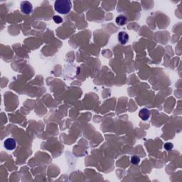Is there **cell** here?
Wrapping results in <instances>:
<instances>
[{
  "instance_id": "obj_1",
  "label": "cell",
  "mask_w": 182,
  "mask_h": 182,
  "mask_svg": "<svg viewBox=\"0 0 182 182\" xmlns=\"http://www.w3.org/2000/svg\"><path fill=\"white\" fill-rule=\"evenodd\" d=\"M72 8V3L68 0H57L54 4V9L61 14H66Z\"/></svg>"
},
{
  "instance_id": "obj_2",
  "label": "cell",
  "mask_w": 182,
  "mask_h": 182,
  "mask_svg": "<svg viewBox=\"0 0 182 182\" xmlns=\"http://www.w3.org/2000/svg\"><path fill=\"white\" fill-rule=\"evenodd\" d=\"M20 8H21V11L23 14H29L32 12L33 6L29 1H23L21 2V4H20Z\"/></svg>"
},
{
  "instance_id": "obj_3",
  "label": "cell",
  "mask_w": 182,
  "mask_h": 182,
  "mask_svg": "<svg viewBox=\"0 0 182 182\" xmlns=\"http://www.w3.org/2000/svg\"><path fill=\"white\" fill-rule=\"evenodd\" d=\"M4 145L7 150H14L16 146V140L13 138H8L4 141Z\"/></svg>"
},
{
  "instance_id": "obj_4",
  "label": "cell",
  "mask_w": 182,
  "mask_h": 182,
  "mask_svg": "<svg viewBox=\"0 0 182 182\" xmlns=\"http://www.w3.org/2000/svg\"><path fill=\"white\" fill-rule=\"evenodd\" d=\"M129 35L125 32H120L118 34V41L121 44H126L128 42Z\"/></svg>"
},
{
  "instance_id": "obj_5",
  "label": "cell",
  "mask_w": 182,
  "mask_h": 182,
  "mask_svg": "<svg viewBox=\"0 0 182 182\" xmlns=\"http://www.w3.org/2000/svg\"><path fill=\"white\" fill-rule=\"evenodd\" d=\"M139 117L144 121L147 120L150 117V111L147 108H143L139 111Z\"/></svg>"
},
{
  "instance_id": "obj_6",
  "label": "cell",
  "mask_w": 182,
  "mask_h": 182,
  "mask_svg": "<svg viewBox=\"0 0 182 182\" xmlns=\"http://www.w3.org/2000/svg\"><path fill=\"white\" fill-rule=\"evenodd\" d=\"M127 20V18L125 16L119 15L118 16H117V18H116L115 21L116 23H117V24L119 25V26H124V25L126 23Z\"/></svg>"
},
{
  "instance_id": "obj_7",
  "label": "cell",
  "mask_w": 182,
  "mask_h": 182,
  "mask_svg": "<svg viewBox=\"0 0 182 182\" xmlns=\"http://www.w3.org/2000/svg\"><path fill=\"white\" fill-rule=\"evenodd\" d=\"M139 161L140 159L137 156H133L131 158V163H132V164H137L139 163Z\"/></svg>"
},
{
  "instance_id": "obj_8",
  "label": "cell",
  "mask_w": 182,
  "mask_h": 182,
  "mask_svg": "<svg viewBox=\"0 0 182 182\" xmlns=\"http://www.w3.org/2000/svg\"><path fill=\"white\" fill-rule=\"evenodd\" d=\"M164 149L166 150L171 151L173 148H174V145L171 142H167L164 145Z\"/></svg>"
},
{
  "instance_id": "obj_9",
  "label": "cell",
  "mask_w": 182,
  "mask_h": 182,
  "mask_svg": "<svg viewBox=\"0 0 182 182\" xmlns=\"http://www.w3.org/2000/svg\"><path fill=\"white\" fill-rule=\"evenodd\" d=\"M53 19H54V22L56 23H61L62 21H63L62 18L59 16H54V17H53Z\"/></svg>"
}]
</instances>
